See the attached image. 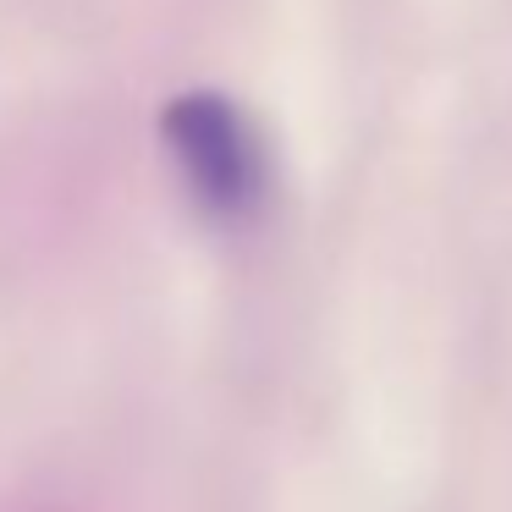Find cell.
<instances>
[{
	"instance_id": "6da1fadb",
	"label": "cell",
	"mask_w": 512,
	"mask_h": 512,
	"mask_svg": "<svg viewBox=\"0 0 512 512\" xmlns=\"http://www.w3.org/2000/svg\"><path fill=\"white\" fill-rule=\"evenodd\" d=\"M160 133L188 193L215 221H243L265 199V144L243 105L215 89H188L160 111Z\"/></svg>"
}]
</instances>
